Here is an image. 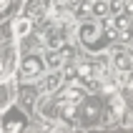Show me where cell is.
Here are the masks:
<instances>
[{
  "mask_svg": "<svg viewBox=\"0 0 133 133\" xmlns=\"http://www.w3.org/2000/svg\"><path fill=\"white\" fill-rule=\"evenodd\" d=\"M78 40H81L88 50H101L103 45H111V40L103 35V30H101V23L98 20H81L78 25Z\"/></svg>",
  "mask_w": 133,
  "mask_h": 133,
  "instance_id": "6da1fadb",
  "label": "cell"
},
{
  "mask_svg": "<svg viewBox=\"0 0 133 133\" xmlns=\"http://www.w3.org/2000/svg\"><path fill=\"white\" fill-rule=\"evenodd\" d=\"M78 118L83 121V126H96L98 121H103V98L85 93V98L78 103Z\"/></svg>",
  "mask_w": 133,
  "mask_h": 133,
  "instance_id": "7a4b0ae2",
  "label": "cell"
},
{
  "mask_svg": "<svg viewBox=\"0 0 133 133\" xmlns=\"http://www.w3.org/2000/svg\"><path fill=\"white\" fill-rule=\"evenodd\" d=\"M18 78L23 83H30V81H38L40 75L45 73V60L38 55V53H28V55H23V60L18 63Z\"/></svg>",
  "mask_w": 133,
  "mask_h": 133,
  "instance_id": "3957f363",
  "label": "cell"
},
{
  "mask_svg": "<svg viewBox=\"0 0 133 133\" xmlns=\"http://www.w3.org/2000/svg\"><path fill=\"white\" fill-rule=\"evenodd\" d=\"M18 68V48L15 45H3L0 48V83L8 81Z\"/></svg>",
  "mask_w": 133,
  "mask_h": 133,
  "instance_id": "277c9868",
  "label": "cell"
},
{
  "mask_svg": "<svg viewBox=\"0 0 133 133\" xmlns=\"http://www.w3.org/2000/svg\"><path fill=\"white\" fill-rule=\"evenodd\" d=\"M85 93L88 90L83 88V85H78V83H68L65 88H58L55 90V96H58V101H70V103H81L83 98H85Z\"/></svg>",
  "mask_w": 133,
  "mask_h": 133,
  "instance_id": "5b68a950",
  "label": "cell"
},
{
  "mask_svg": "<svg viewBox=\"0 0 133 133\" xmlns=\"http://www.w3.org/2000/svg\"><path fill=\"white\" fill-rule=\"evenodd\" d=\"M60 85H63L60 70H53V73H48V75H40V90H43L45 96H53Z\"/></svg>",
  "mask_w": 133,
  "mask_h": 133,
  "instance_id": "8992f818",
  "label": "cell"
},
{
  "mask_svg": "<svg viewBox=\"0 0 133 133\" xmlns=\"http://www.w3.org/2000/svg\"><path fill=\"white\" fill-rule=\"evenodd\" d=\"M30 30H33V20H30V18H25V15H20V18L13 23V33H15L18 38L30 35Z\"/></svg>",
  "mask_w": 133,
  "mask_h": 133,
  "instance_id": "52a82bcc",
  "label": "cell"
},
{
  "mask_svg": "<svg viewBox=\"0 0 133 133\" xmlns=\"http://www.w3.org/2000/svg\"><path fill=\"white\" fill-rule=\"evenodd\" d=\"M75 78H81V83L88 81V78H96V63L85 60V63H81V65H75Z\"/></svg>",
  "mask_w": 133,
  "mask_h": 133,
  "instance_id": "ba28073f",
  "label": "cell"
},
{
  "mask_svg": "<svg viewBox=\"0 0 133 133\" xmlns=\"http://www.w3.org/2000/svg\"><path fill=\"white\" fill-rule=\"evenodd\" d=\"M63 43H65V33L60 28H53L50 33H48V38H45V45H48V48H55V50H58Z\"/></svg>",
  "mask_w": 133,
  "mask_h": 133,
  "instance_id": "9c48e42d",
  "label": "cell"
},
{
  "mask_svg": "<svg viewBox=\"0 0 133 133\" xmlns=\"http://www.w3.org/2000/svg\"><path fill=\"white\" fill-rule=\"evenodd\" d=\"M45 65L50 68V70H58L60 65H63V55H60L58 50H55V48H50V53H48V55H45Z\"/></svg>",
  "mask_w": 133,
  "mask_h": 133,
  "instance_id": "30bf717a",
  "label": "cell"
},
{
  "mask_svg": "<svg viewBox=\"0 0 133 133\" xmlns=\"http://www.w3.org/2000/svg\"><path fill=\"white\" fill-rule=\"evenodd\" d=\"M90 15L93 18H105L108 15V0H93L90 3Z\"/></svg>",
  "mask_w": 133,
  "mask_h": 133,
  "instance_id": "8fae6325",
  "label": "cell"
},
{
  "mask_svg": "<svg viewBox=\"0 0 133 133\" xmlns=\"http://www.w3.org/2000/svg\"><path fill=\"white\" fill-rule=\"evenodd\" d=\"M40 8H43V0H28V5L23 8V15L33 20V18H35V13L40 10Z\"/></svg>",
  "mask_w": 133,
  "mask_h": 133,
  "instance_id": "7c38bea8",
  "label": "cell"
},
{
  "mask_svg": "<svg viewBox=\"0 0 133 133\" xmlns=\"http://www.w3.org/2000/svg\"><path fill=\"white\" fill-rule=\"evenodd\" d=\"M68 10V0H50V15L60 18V13Z\"/></svg>",
  "mask_w": 133,
  "mask_h": 133,
  "instance_id": "4fadbf2b",
  "label": "cell"
},
{
  "mask_svg": "<svg viewBox=\"0 0 133 133\" xmlns=\"http://www.w3.org/2000/svg\"><path fill=\"white\" fill-rule=\"evenodd\" d=\"M123 8H126V3H123V0H108V15L121 13Z\"/></svg>",
  "mask_w": 133,
  "mask_h": 133,
  "instance_id": "5bb4252c",
  "label": "cell"
},
{
  "mask_svg": "<svg viewBox=\"0 0 133 133\" xmlns=\"http://www.w3.org/2000/svg\"><path fill=\"white\" fill-rule=\"evenodd\" d=\"M63 70H60V75H63V81H75V65H60Z\"/></svg>",
  "mask_w": 133,
  "mask_h": 133,
  "instance_id": "9a60e30c",
  "label": "cell"
},
{
  "mask_svg": "<svg viewBox=\"0 0 133 133\" xmlns=\"http://www.w3.org/2000/svg\"><path fill=\"white\" fill-rule=\"evenodd\" d=\"M8 5H10V0H0V13H3V10H5Z\"/></svg>",
  "mask_w": 133,
  "mask_h": 133,
  "instance_id": "2e32d148",
  "label": "cell"
},
{
  "mask_svg": "<svg viewBox=\"0 0 133 133\" xmlns=\"http://www.w3.org/2000/svg\"><path fill=\"white\" fill-rule=\"evenodd\" d=\"M5 40V30H3V25H0V43Z\"/></svg>",
  "mask_w": 133,
  "mask_h": 133,
  "instance_id": "e0dca14e",
  "label": "cell"
},
{
  "mask_svg": "<svg viewBox=\"0 0 133 133\" xmlns=\"http://www.w3.org/2000/svg\"><path fill=\"white\" fill-rule=\"evenodd\" d=\"M131 20H133V10H131Z\"/></svg>",
  "mask_w": 133,
  "mask_h": 133,
  "instance_id": "ac0fdd59",
  "label": "cell"
},
{
  "mask_svg": "<svg viewBox=\"0 0 133 133\" xmlns=\"http://www.w3.org/2000/svg\"><path fill=\"white\" fill-rule=\"evenodd\" d=\"M85 3H93V0H85Z\"/></svg>",
  "mask_w": 133,
  "mask_h": 133,
  "instance_id": "d6986e66",
  "label": "cell"
},
{
  "mask_svg": "<svg viewBox=\"0 0 133 133\" xmlns=\"http://www.w3.org/2000/svg\"><path fill=\"white\" fill-rule=\"evenodd\" d=\"M128 3H131V5H133V0H128Z\"/></svg>",
  "mask_w": 133,
  "mask_h": 133,
  "instance_id": "ffe728a7",
  "label": "cell"
},
{
  "mask_svg": "<svg viewBox=\"0 0 133 133\" xmlns=\"http://www.w3.org/2000/svg\"><path fill=\"white\" fill-rule=\"evenodd\" d=\"M123 3H128V0H123Z\"/></svg>",
  "mask_w": 133,
  "mask_h": 133,
  "instance_id": "44dd1931",
  "label": "cell"
}]
</instances>
